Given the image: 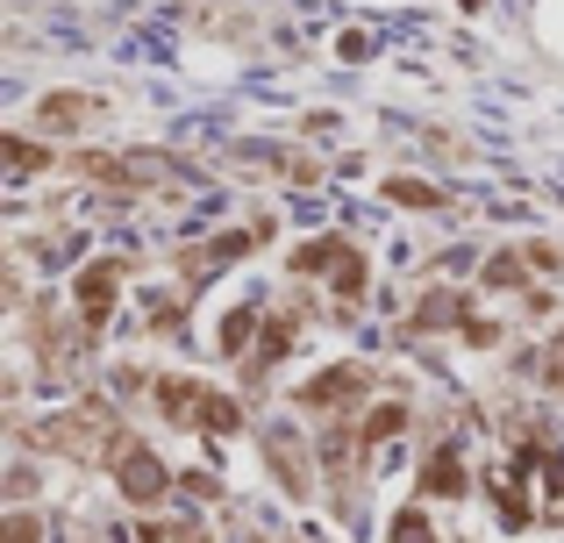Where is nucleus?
Returning a JSON list of instances; mask_svg holds the SVG:
<instances>
[{"mask_svg": "<svg viewBox=\"0 0 564 543\" xmlns=\"http://www.w3.org/2000/svg\"><path fill=\"white\" fill-rule=\"evenodd\" d=\"M158 408H165L172 422H200V430H243V408L207 393V387H193V379H165V387H158Z\"/></svg>", "mask_w": 564, "mask_h": 543, "instance_id": "1", "label": "nucleus"}, {"mask_svg": "<svg viewBox=\"0 0 564 543\" xmlns=\"http://www.w3.org/2000/svg\"><path fill=\"white\" fill-rule=\"evenodd\" d=\"M115 293H122V272H115L108 258L79 272V315H86V329H100V322L115 315Z\"/></svg>", "mask_w": 564, "mask_h": 543, "instance_id": "2", "label": "nucleus"}, {"mask_svg": "<svg viewBox=\"0 0 564 543\" xmlns=\"http://www.w3.org/2000/svg\"><path fill=\"white\" fill-rule=\"evenodd\" d=\"M165 487H172V479H165V465H158L151 450H137V444H129V450H122V493H129V501H158Z\"/></svg>", "mask_w": 564, "mask_h": 543, "instance_id": "3", "label": "nucleus"}, {"mask_svg": "<svg viewBox=\"0 0 564 543\" xmlns=\"http://www.w3.org/2000/svg\"><path fill=\"white\" fill-rule=\"evenodd\" d=\"M350 393H365V372H358V365H350V372L336 365V372H322L315 387L301 393V401H307V408H336V401H350Z\"/></svg>", "mask_w": 564, "mask_h": 543, "instance_id": "4", "label": "nucleus"}, {"mask_svg": "<svg viewBox=\"0 0 564 543\" xmlns=\"http://www.w3.org/2000/svg\"><path fill=\"white\" fill-rule=\"evenodd\" d=\"M422 493H465V458H457L451 444H443L436 458L422 465Z\"/></svg>", "mask_w": 564, "mask_h": 543, "instance_id": "5", "label": "nucleus"}, {"mask_svg": "<svg viewBox=\"0 0 564 543\" xmlns=\"http://www.w3.org/2000/svg\"><path fill=\"white\" fill-rule=\"evenodd\" d=\"M94 115H100V100H86V94H51L43 100V122L51 129H86Z\"/></svg>", "mask_w": 564, "mask_h": 543, "instance_id": "6", "label": "nucleus"}, {"mask_svg": "<svg viewBox=\"0 0 564 543\" xmlns=\"http://www.w3.org/2000/svg\"><path fill=\"white\" fill-rule=\"evenodd\" d=\"M329 272H336V293H365V258L358 251H344Z\"/></svg>", "mask_w": 564, "mask_h": 543, "instance_id": "7", "label": "nucleus"}, {"mask_svg": "<svg viewBox=\"0 0 564 543\" xmlns=\"http://www.w3.org/2000/svg\"><path fill=\"white\" fill-rule=\"evenodd\" d=\"M400 422H408V408H379V415L365 422V444H386V436H393Z\"/></svg>", "mask_w": 564, "mask_h": 543, "instance_id": "8", "label": "nucleus"}, {"mask_svg": "<svg viewBox=\"0 0 564 543\" xmlns=\"http://www.w3.org/2000/svg\"><path fill=\"white\" fill-rule=\"evenodd\" d=\"M393 543H436V536H429V522L408 508V515H393Z\"/></svg>", "mask_w": 564, "mask_h": 543, "instance_id": "9", "label": "nucleus"}, {"mask_svg": "<svg viewBox=\"0 0 564 543\" xmlns=\"http://www.w3.org/2000/svg\"><path fill=\"white\" fill-rule=\"evenodd\" d=\"M243 336H250V307H236V315L221 322V350H243Z\"/></svg>", "mask_w": 564, "mask_h": 543, "instance_id": "10", "label": "nucleus"}, {"mask_svg": "<svg viewBox=\"0 0 564 543\" xmlns=\"http://www.w3.org/2000/svg\"><path fill=\"white\" fill-rule=\"evenodd\" d=\"M393 200H408V208H436V194H429L422 180H393Z\"/></svg>", "mask_w": 564, "mask_h": 543, "instance_id": "11", "label": "nucleus"}, {"mask_svg": "<svg viewBox=\"0 0 564 543\" xmlns=\"http://www.w3.org/2000/svg\"><path fill=\"white\" fill-rule=\"evenodd\" d=\"M8 158H14L22 172H36V165H43V151H36V143H8Z\"/></svg>", "mask_w": 564, "mask_h": 543, "instance_id": "12", "label": "nucleus"}]
</instances>
